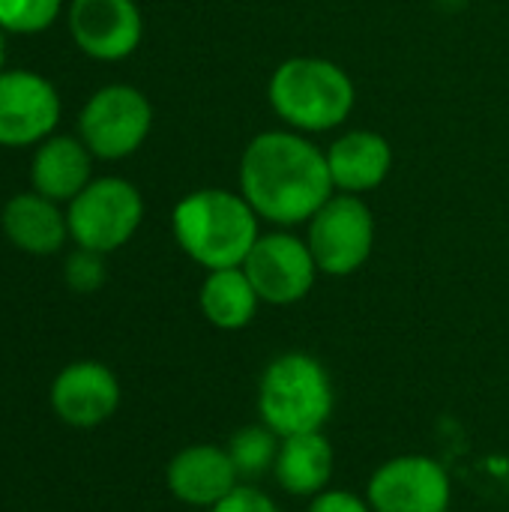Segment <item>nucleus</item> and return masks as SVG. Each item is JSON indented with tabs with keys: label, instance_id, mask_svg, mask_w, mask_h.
Instances as JSON below:
<instances>
[{
	"label": "nucleus",
	"instance_id": "423d86ee",
	"mask_svg": "<svg viewBox=\"0 0 509 512\" xmlns=\"http://www.w3.org/2000/svg\"><path fill=\"white\" fill-rule=\"evenodd\" d=\"M153 129V105L132 84L99 87L78 114V138L96 159L117 162L141 150Z\"/></svg>",
	"mask_w": 509,
	"mask_h": 512
},
{
	"label": "nucleus",
	"instance_id": "5701e85b",
	"mask_svg": "<svg viewBox=\"0 0 509 512\" xmlns=\"http://www.w3.org/2000/svg\"><path fill=\"white\" fill-rule=\"evenodd\" d=\"M306 512H375L369 507L366 495H357L351 489H324L321 495L309 498Z\"/></svg>",
	"mask_w": 509,
	"mask_h": 512
},
{
	"label": "nucleus",
	"instance_id": "f257e3e1",
	"mask_svg": "<svg viewBox=\"0 0 509 512\" xmlns=\"http://www.w3.org/2000/svg\"><path fill=\"white\" fill-rule=\"evenodd\" d=\"M240 195L261 222L276 228L306 225L333 195L327 153L303 132H258L240 156Z\"/></svg>",
	"mask_w": 509,
	"mask_h": 512
},
{
	"label": "nucleus",
	"instance_id": "ddd939ff",
	"mask_svg": "<svg viewBox=\"0 0 509 512\" xmlns=\"http://www.w3.org/2000/svg\"><path fill=\"white\" fill-rule=\"evenodd\" d=\"M165 483L177 501H183L189 507L213 510L243 480H240L228 450H222L216 444H192L168 462Z\"/></svg>",
	"mask_w": 509,
	"mask_h": 512
},
{
	"label": "nucleus",
	"instance_id": "f03ea898",
	"mask_svg": "<svg viewBox=\"0 0 509 512\" xmlns=\"http://www.w3.org/2000/svg\"><path fill=\"white\" fill-rule=\"evenodd\" d=\"M171 231L177 246L210 270L243 267L255 240L261 237V219L240 195V189H195L177 201L171 213Z\"/></svg>",
	"mask_w": 509,
	"mask_h": 512
},
{
	"label": "nucleus",
	"instance_id": "9d476101",
	"mask_svg": "<svg viewBox=\"0 0 509 512\" xmlns=\"http://www.w3.org/2000/svg\"><path fill=\"white\" fill-rule=\"evenodd\" d=\"M60 120L57 87L30 69L0 72V147L42 144Z\"/></svg>",
	"mask_w": 509,
	"mask_h": 512
},
{
	"label": "nucleus",
	"instance_id": "f3484780",
	"mask_svg": "<svg viewBox=\"0 0 509 512\" xmlns=\"http://www.w3.org/2000/svg\"><path fill=\"white\" fill-rule=\"evenodd\" d=\"M0 222L6 240L27 255H54L69 237V222L60 204L33 189L12 195L3 207Z\"/></svg>",
	"mask_w": 509,
	"mask_h": 512
},
{
	"label": "nucleus",
	"instance_id": "aec40b11",
	"mask_svg": "<svg viewBox=\"0 0 509 512\" xmlns=\"http://www.w3.org/2000/svg\"><path fill=\"white\" fill-rule=\"evenodd\" d=\"M63 9V0H0V27L15 36L48 30Z\"/></svg>",
	"mask_w": 509,
	"mask_h": 512
},
{
	"label": "nucleus",
	"instance_id": "b1692460",
	"mask_svg": "<svg viewBox=\"0 0 509 512\" xmlns=\"http://www.w3.org/2000/svg\"><path fill=\"white\" fill-rule=\"evenodd\" d=\"M3 27H0V72H3V60H6V39H3Z\"/></svg>",
	"mask_w": 509,
	"mask_h": 512
},
{
	"label": "nucleus",
	"instance_id": "6e6552de",
	"mask_svg": "<svg viewBox=\"0 0 509 512\" xmlns=\"http://www.w3.org/2000/svg\"><path fill=\"white\" fill-rule=\"evenodd\" d=\"M243 270L267 306H294L306 300L321 273L309 243L288 228L261 234L243 261Z\"/></svg>",
	"mask_w": 509,
	"mask_h": 512
},
{
	"label": "nucleus",
	"instance_id": "6ab92c4d",
	"mask_svg": "<svg viewBox=\"0 0 509 512\" xmlns=\"http://www.w3.org/2000/svg\"><path fill=\"white\" fill-rule=\"evenodd\" d=\"M279 435L270 432L264 423L258 426H243L231 435L228 441V456L240 474V480H261L267 474H273L276 465V453H279Z\"/></svg>",
	"mask_w": 509,
	"mask_h": 512
},
{
	"label": "nucleus",
	"instance_id": "0eeeda50",
	"mask_svg": "<svg viewBox=\"0 0 509 512\" xmlns=\"http://www.w3.org/2000/svg\"><path fill=\"white\" fill-rule=\"evenodd\" d=\"M306 243L324 276H354L375 249V216L360 195L336 192L309 222Z\"/></svg>",
	"mask_w": 509,
	"mask_h": 512
},
{
	"label": "nucleus",
	"instance_id": "7ed1b4c3",
	"mask_svg": "<svg viewBox=\"0 0 509 512\" xmlns=\"http://www.w3.org/2000/svg\"><path fill=\"white\" fill-rule=\"evenodd\" d=\"M267 99L285 129L324 135L339 129L351 117L357 105V90L351 75L339 63L303 54L288 57L273 69L267 81Z\"/></svg>",
	"mask_w": 509,
	"mask_h": 512
},
{
	"label": "nucleus",
	"instance_id": "39448f33",
	"mask_svg": "<svg viewBox=\"0 0 509 512\" xmlns=\"http://www.w3.org/2000/svg\"><path fill=\"white\" fill-rule=\"evenodd\" d=\"M69 237L81 249L117 252L144 222V198L135 183L123 177H99L78 192L66 207Z\"/></svg>",
	"mask_w": 509,
	"mask_h": 512
},
{
	"label": "nucleus",
	"instance_id": "2eb2a0df",
	"mask_svg": "<svg viewBox=\"0 0 509 512\" xmlns=\"http://www.w3.org/2000/svg\"><path fill=\"white\" fill-rule=\"evenodd\" d=\"M93 153L75 135H48L36 144L30 159V186L33 192L69 204L93 180Z\"/></svg>",
	"mask_w": 509,
	"mask_h": 512
},
{
	"label": "nucleus",
	"instance_id": "20e7f679",
	"mask_svg": "<svg viewBox=\"0 0 509 512\" xmlns=\"http://www.w3.org/2000/svg\"><path fill=\"white\" fill-rule=\"evenodd\" d=\"M255 405L258 420L279 438L324 432L336 408V387L318 357L288 351L264 366Z\"/></svg>",
	"mask_w": 509,
	"mask_h": 512
},
{
	"label": "nucleus",
	"instance_id": "a211bd4d",
	"mask_svg": "<svg viewBox=\"0 0 509 512\" xmlns=\"http://www.w3.org/2000/svg\"><path fill=\"white\" fill-rule=\"evenodd\" d=\"M198 303H201L204 318L216 330L237 333L255 321L261 297L243 267H225V270L207 273L198 291Z\"/></svg>",
	"mask_w": 509,
	"mask_h": 512
},
{
	"label": "nucleus",
	"instance_id": "1a4fd4ad",
	"mask_svg": "<svg viewBox=\"0 0 509 512\" xmlns=\"http://www.w3.org/2000/svg\"><path fill=\"white\" fill-rule=\"evenodd\" d=\"M366 501L375 512H450L453 480L438 459L408 453L372 471Z\"/></svg>",
	"mask_w": 509,
	"mask_h": 512
},
{
	"label": "nucleus",
	"instance_id": "4be33fe9",
	"mask_svg": "<svg viewBox=\"0 0 509 512\" xmlns=\"http://www.w3.org/2000/svg\"><path fill=\"white\" fill-rule=\"evenodd\" d=\"M210 512H282L279 504L258 486L240 483L228 498H222Z\"/></svg>",
	"mask_w": 509,
	"mask_h": 512
},
{
	"label": "nucleus",
	"instance_id": "f8f14e48",
	"mask_svg": "<svg viewBox=\"0 0 509 512\" xmlns=\"http://www.w3.org/2000/svg\"><path fill=\"white\" fill-rule=\"evenodd\" d=\"M120 405L117 375L96 360H81L66 366L51 384L54 414L75 429H93L111 420Z\"/></svg>",
	"mask_w": 509,
	"mask_h": 512
},
{
	"label": "nucleus",
	"instance_id": "9b49d317",
	"mask_svg": "<svg viewBox=\"0 0 509 512\" xmlns=\"http://www.w3.org/2000/svg\"><path fill=\"white\" fill-rule=\"evenodd\" d=\"M66 21L75 45L102 63L132 57L144 36V15L135 0H72Z\"/></svg>",
	"mask_w": 509,
	"mask_h": 512
},
{
	"label": "nucleus",
	"instance_id": "412c9836",
	"mask_svg": "<svg viewBox=\"0 0 509 512\" xmlns=\"http://www.w3.org/2000/svg\"><path fill=\"white\" fill-rule=\"evenodd\" d=\"M105 255L102 252H93V249H75L66 264H63V276H66V285L78 294H93L102 288L105 282Z\"/></svg>",
	"mask_w": 509,
	"mask_h": 512
},
{
	"label": "nucleus",
	"instance_id": "dca6fc26",
	"mask_svg": "<svg viewBox=\"0 0 509 512\" xmlns=\"http://www.w3.org/2000/svg\"><path fill=\"white\" fill-rule=\"evenodd\" d=\"M336 471V450L324 432H303L279 441L273 480L285 495L315 498L330 489Z\"/></svg>",
	"mask_w": 509,
	"mask_h": 512
},
{
	"label": "nucleus",
	"instance_id": "4468645a",
	"mask_svg": "<svg viewBox=\"0 0 509 512\" xmlns=\"http://www.w3.org/2000/svg\"><path fill=\"white\" fill-rule=\"evenodd\" d=\"M327 168L333 177L336 192L345 195H366L378 189L393 168V147L375 129H348L324 150Z\"/></svg>",
	"mask_w": 509,
	"mask_h": 512
}]
</instances>
